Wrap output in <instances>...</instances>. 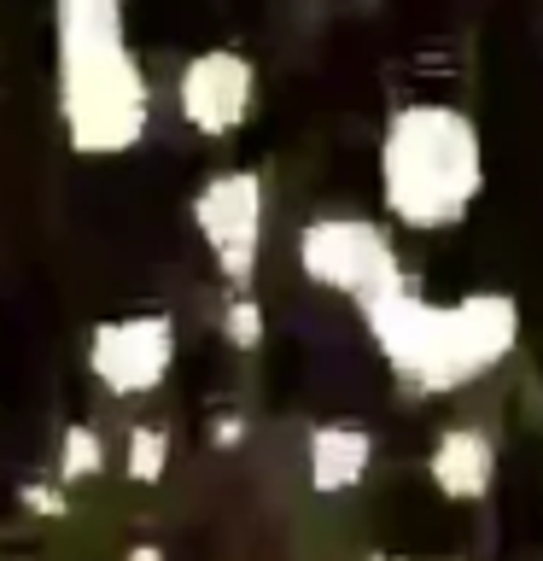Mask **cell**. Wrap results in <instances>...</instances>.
Listing matches in <instances>:
<instances>
[{
  "mask_svg": "<svg viewBox=\"0 0 543 561\" xmlns=\"http://www.w3.org/2000/svg\"><path fill=\"white\" fill-rule=\"evenodd\" d=\"M362 316L385 368L415 392H462L520 345V305L508 293H462L438 305L415 293V280H403L374 305H362Z\"/></svg>",
  "mask_w": 543,
  "mask_h": 561,
  "instance_id": "6da1fadb",
  "label": "cell"
},
{
  "mask_svg": "<svg viewBox=\"0 0 543 561\" xmlns=\"http://www.w3.org/2000/svg\"><path fill=\"white\" fill-rule=\"evenodd\" d=\"M59 129L82 158H117L147 140L152 88L123 42V0H59Z\"/></svg>",
  "mask_w": 543,
  "mask_h": 561,
  "instance_id": "7a4b0ae2",
  "label": "cell"
},
{
  "mask_svg": "<svg viewBox=\"0 0 543 561\" xmlns=\"http://www.w3.org/2000/svg\"><path fill=\"white\" fill-rule=\"evenodd\" d=\"M485 193V140L462 105L403 100L380 129V205L409 234L455 228Z\"/></svg>",
  "mask_w": 543,
  "mask_h": 561,
  "instance_id": "3957f363",
  "label": "cell"
},
{
  "mask_svg": "<svg viewBox=\"0 0 543 561\" xmlns=\"http://www.w3.org/2000/svg\"><path fill=\"white\" fill-rule=\"evenodd\" d=\"M298 275L322 293H339L350 305H374L392 287H403V257L392 228L357 210H322L298 228Z\"/></svg>",
  "mask_w": 543,
  "mask_h": 561,
  "instance_id": "277c9868",
  "label": "cell"
},
{
  "mask_svg": "<svg viewBox=\"0 0 543 561\" xmlns=\"http://www.w3.org/2000/svg\"><path fill=\"white\" fill-rule=\"evenodd\" d=\"M193 228H199L210 263L228 287H252L263 257V228H269V199H263L257 170H217L193 193Z\"/></svg>",
  "mask_w": 543,
  "mask_h": 561,
  "instance_id": "5b68a950",
  "label": "cell"
},
{
  "mask_svg": "<svg viewBox=\"0 0 543 561\" xmlns=\"http://www.w3.org/2000/svg\"><path fill=\"white\" fill-rule=\"evenodd\" d=\"M170 363H175V322L158 310L112 316V322H94V333H88V368L112 398L158 392Z\"/></svg>",
  "mask_w": 543,
  "mask_h": 561,
  "instance_id": "8992f818",
  "label": "cell"
},
{
  "mask_svg": "<svg viewBox=\"0 0 543 561\" xmlns=\"http://www.w3.org/2000/svg\"><path fill=\"white\" fill-rule=\"evenodd\" d=\"M252 100H257V65L234 47H205L193 53L175 77V112L193 135L205 140H228L252 117Z\"/></svg>",
  "mask_w": 543,
  "mask_h": 561,
  "instance_id": "52a82bcc",
  "label": "cell"
},
{
  "mask_svg": "<svg viewBox=\"0 0 543 561\" xmlns=\"http://www.w3.org/2000/svg\"><path fill=\"white\" fill-rule=\"evenodd\" d=\"M427 473L438 485V497L450 503H480L497 485V445L480 427H444L427 456Z\"/></svg>",
  "mask_w": 543,
  "mask_h": 561,
  "instance_id": "ba28073f",
  "label": "cell"
},
{
  "mask_svg": "<svg viewBox=\"0 0 543 561\" xmlns=\"http://www.w3.org/2000/svg\"><path fill=\"white\" fill-rule=\"evenodd\" d=\"M368 462H374V438L357 421H322L310 433V491L322 497H345L368 480Z\"/></svg>",
  "mask_w": 543,
  "mask_h": 561,
  "instance_id": "9c48e42d",
  "label": "cell"
},
{
  "mask_svg": "<svg viewBox=\"0 0 543 561\" xmlns=\"http://www.w3.org/2000/svg\"><path fill=\"white\" fill-rule=\"evenodd\" d=\"M164 468H170V433L152 427V421L129 427V445H123V473H129L135 485H152Z\"/></svg>",
  "mask_w": 543,
  "mask_h": 561,
  "instance_id": "30bf717a",
  "label": "cell"
},
{
  "mask_svg": "<svg viewBox=\"0 0 543 561\" xmlns=\"http://www.w3.org/2000/svg\"><path fill=\"white\" fill-rule=\"evenodd\" d=\"M105 468V445L94 427H70L65 445H59V473L65 480H94V473Z\"/></svg>",
  "mask_w": 543,
  "mask_h": 561,
  "instance_id": "8fae6325",
  "label": "cell"
},
{
  "mask_svg": "<svg viewBox=\"0 0 543 561\" xmlns=\"http://www.w3.org/2000/svg\"><path fill=\"white\" fill-rule=\"evenodd\" d=\"M222 333H228V345H240V351H252V345L263 340V310L252 305V287H228Z\"/></svg>",
  "mask_w": 543,
  "mask_h": 561,
  "instance_id": "7c38bea8",
  "label": "cell"
},
{
  "mask_svg": "<svg viewBox=\"0 0 543 561\" xmlns=\"http://www.w3.org/2000/svg\"><path fill=\"white\" fill-rule=\"evenodd\" d=\"M129 561H164V556H158L152 543H140V550H129Z\"/></svg>",
  "mask_w": 543,
  "mask_h": 561,
  "instance_id": "4fadbf2b",
  "label": "cell"
},
{
  "mask_svg": "<svg viewBox=\"0 0 543 561\" xmlns=\"http://www.w3.org/2000/svg\"><path fill=\"white\" fill-rule=\"evenodd\" d=\"M368 561H403V556H368Z\"/></svg>",
  "mask_w": 543,
  "mask_h": 561,
  "instance_id": "5bb4252c",
  "label": "cell"
}]
</instances>
